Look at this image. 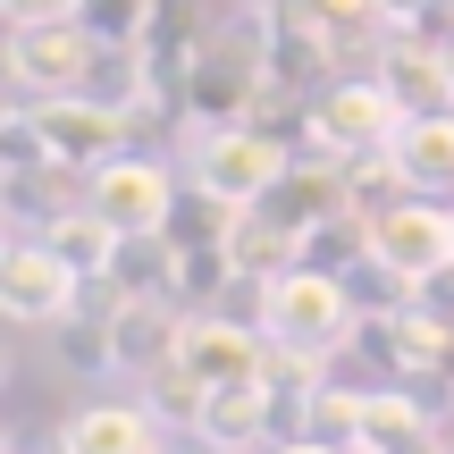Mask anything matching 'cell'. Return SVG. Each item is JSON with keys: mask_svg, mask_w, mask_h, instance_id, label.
Returning <instances> with one entry per match:
<instances>
[{"mask_svg": "<svg viewBox=\"0 0 454 454\" xmlns=\"http://www.w3.org/2000/svg\"><path fill=\"white\" fill-rule=\"evenodd\" d=\"M261 328H270L278 354L328 371V362L362 337V294H354V278L320 270V261H294V270H278L270 286H261Z\"/></svg>", "mask_w": 454, "mask_h": 454, "instance_id": "obj_1", "label": "cell"}, {"mask_svg": "<svg viewBox=\"0 0 454 454\" xmlns=\"http://www.w3.org/2000/svg\"><path fill=\"white\" fill-rule=\"evenodd\" d=\"M286 177H294L286 144L244 127V118H211V127H194V144H185V185L211 194L219 211H261Z\"/></svg>", "mask_w": 454, "mask_h": 454, "instance_id": "obj_2", "label": "cell"}, {"mask_svg": "<svg viewBox=\"0 0 454 454\" xmlns=\"http://www.w3.org/2000/svg\"><path fill=\"white\" fill-rule=\"evenodd\" d=\"M362 261H371L404 303L429 294L438 278H454V211H446L438 194H404L387 219L362 227Z\"/></svg>", "mask_w": 454, "mask_h": 454, "instance_id": "obj_3", "label": "cell"}, {"mask_svg": "<svg viewBox=\"0 0 454 454\" xmlns=\"http://www.w3.org/2000/svg\"><path fill=\"white\" fill-rule=\"evenodd\" d=\"M177 168L152 160V152H110L101 168H84V211L101 227H118V236H168V219H177Z\"/></svg>", "mask_w": 454, "mask_h": 454, "instance_id": "obj_4", "label": "cell"}, {"mask_svg": "<svg viewBox=\"0 0 454 454\" xmlns=\"http://www.w3.org/2000/svg\"><path fill=\"white\" fill-rule=\"evenodd\" d=\"M9 84L26 101H59V93H84L101 67V34L84 17H59V26H9V51H0Z\"/></svg>", "mask_w": 454, "mask_h": 454, "instance_id": "obj_5", "label": "cell"}, {"mask_svg": "<svg viewBox=\"0 0 454 454\" xmlns=\"http://www.w3.org/2000/svg\"><path fill=\"white\" fill-rule=\"evenodd\" d=\"M412 127L404 93L387 76H345V84H320L311 101V135H320L337 160H362V152H395V135Z\"/></svg>", "mask_w": 454, "mask_h": 454, "instance_id": "obj_6", "label": "cell"}, {"mask_svg": "<svg viewBox=\"0 0 454 454\" xmlns=\"http://www.w3.org/2000/svg\"><path fill=\"white\" fill-rule=\"evenodd\" d=\"M84 286H93V278L51 236H17L9 253H0V311H9L17 328H59L67 311L84 303Z\"/></svg>", "mask_w": 454, "mask_h": 454, "instance_id": "obj_7", "label": "cell"}, {"mask_svg": "<svg viewBox=\"0 0 454 454\" xmlns=\"http://www.w3.org/2000/svg\"><path fill=\"white\" fill-rule=\"evenodd\" d=\"M270 328L261 320H227V311H185L177 362L202 379V387H236V379H270Z\"/></svg>", "mask_w": 454, "mask_h": 454, "instance_id": "obj_8", "label": "cell"}, {"mask_svg": "<svg viewBox=\"0 0 454 454\" xmlns=\"http://www.w3.org/2000/svg\"><path fill=\"white\" fill-rule=\"evenodd\" d=\"M43 118V144H51V168H101L110 152H127L135 118L110 110L101 93H59V101H34Z\"/></svg>", "mask_w": 454, "mask_h": 454, "instance_id": "obj_9", "label": "cell"}, {"mask_svg": "<svg viewBox=\"0 0 454 454\" xmlns=\"http://www.w3.org/2000/svg\"><path fill=\"white\" fill-rule=\"evenodd\" d=\"M59 454H168V421L144 404V395H110V404L67 412Z\"/></svg>", "mask_w": 454, "mask_h": 454, "instance_id": "obj_10", "label": "cell"}, {"mask_svg": "<svg viewBox=\"0 0 454 454\" xmlns=\"http://www.w3.org/2000/svg\"><path fill=\"white\" fill-rule=\"evenodd\" d=\"M311 244L303 219H286L278 202H261V211H227V261H236V286H270L278 270H294Z\"/></svg>", "mask_w": 454, "mask_h": 454, "instance_id": "obj_11", "label": "cell"}, {"mask_svg": "<svg viewBox=\"0 0 454 454\" xmlns=\"http://www.w3.org/2000/svg\"><path fill=\"white\" fill-rule=\"evenodd\" d=\"M270 421H278V379H236V387H211L194 438H211L219 454H253L270 446Z\"/></svg>", "mask_w": 454, "mask_h": 454, "instance_id": "obj_12", "label": "cell"}, {"mask_svg": "<svg viewBox=\"0 0 454 454\" xmlns=\"http://www.w3.org/2000/svg\"><path fill=\"white\" fill-rule=\"evenodd\" d=\"M404 194H412V177H404V160H395V152H362V160H337V211L354 219V227L387 219Z\"/></svg>", "mask_w": 454, "mask_h": 454, "instance_id": "obj_13", "label": "cell"}, {"mask_svg": "<svg viewBox=\"0 0 454 454\" xmlns=\"http://www.w3.org/2000/svg\"><path fill=\"white\" fill-rule=\"evenodd\" d=\"M412 194H454V110H412V127L395 135Z\"/></svg>", "mask_w": 454, "mask_h": 454, "instance_id": "obj_14", "label": "cell"}, {"mask_svg": "<svg viewBox=\"0 0 454 454\" xmlns=\"http://www.w3.org/2000/svg\"><path fill=\"white\" fill-rule=\"evenodd\" d=\"M362 412H371V395L337 387V379H311V387L294 395V421H303L311 438H337V446H362Z\"/></svg>", "mask_w": 454, "mask_h": 454, "instance_id": "obj_15", "label": "cell"}, {"mask_svg": "<svg viewBox=\"0 0 454 454\" xmlns=\"http://www.w3.org/2000/svg\"><path fill=\"white\" fill-rule=\"evenodd\" d=\"M379 76L404 93V110H454L446 101V51H429V43H387V67Z\"/></svg>", "mask_w": 454, "mask_h": 454, "instance_id": "obj_16", "label": "cell"}, {"mask_svg": "<svg viewBox=\"0 0 454 454\" xmlns=\"http://www.w3.org/2000/svg\"><path fill=\"white\" fill-rule=\"evenodd\" d=\"M34 236H51V244H59V253H67V261H76V270H84V278H110L118 227H101L93 211H84V202H76V211H51L43 227H34Z\"/></svg>", "mask_w": 454, "mask_h": 454, "instance_id": "obj_17", "label": "cell"}, {"mask_svg": "<svg viewBox=\"0 0 454 454\" xmlns=\"http://www.w3.org/2000/svg\"><path fill=\"white\" fill-rule=\"evenodd\" d=\"M135 395H144V404L160 412L168 429H202V404H211V387H202L185 362H160V371H144V387H135Z\"/></svg>", "mask_w": 454, "mask_h": 454, "instance_id": "obj_18", "label": "cell"}, {"mask_svg": "<svg viewBox=\"0 0 454 454\" xmlns=\"http://www.w3.org/2000/svg\"><path fill=\"white\" fill-rule=\"evenodd\" d=\"M152 9H160V0H84V26H93L101 43H144Z\"/></svg>", "mask_w": 454, "mask_h": 454, "instance_id": "obj_19", "label": "cell"}, {"mask_svg": "<svg viewBox=\"0 0 454 454\" xmlns=\"http://www.w3.org/2000/svg\"><path fill=\"white\" fill-rule=\"evenodd\" d=\"M9 26H59V17H84V0H0Z\"/></svg>", "mask_w": 454, "mask_h": 454, "instance_id": "obj_20", "label": "cell"}, {"mask_svg": "<svg viewBox=\"0 0 454 454\" xmlns=\"http://www.w3.org/2000/svg\"><path fill=\"white\" fill-rule=\"evenodd\" d=\"M270 454H354V446H337V438H311V429H303V438H286V446H270Z\"/></svg>", "mask_w": 454, "mask_h": 454, "instance_id": "obj_21", "label": "cell"}, {"mask_svg": "<svg viewBox=\"0 0 454 454\" xmlns=\"http://www.w3.org/2000/svg\"><path fill=\"white\" fill-rule=\"evenodd\" d=\"M168 454H219V446L211 438H185V446H168Z\"/></svg>", "mask_w": 454, "mask_h": 454, "instance_id": "obj_22", "label": "cell"}, {"mask_svg": "<svg viewBox=\"0 0 454 454\" xmlns=\"http://www.w3.org/2000/svg\"><path fill=\"white\" fill-rule=\"evenodd\" d=\"M446 101H454V43H446Z\"/></svg>", "mask_w": 454, "mask_h": 454, "instance_id": "obj_23", "label": "cell"}]
</instances>
